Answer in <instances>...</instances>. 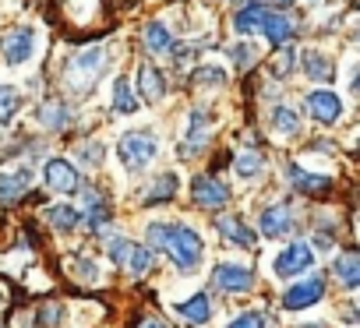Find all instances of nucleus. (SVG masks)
<instances>
[{
    "mask_svg": "<svg viewBox=\"0 0 360 328\" xmlns=\"http://www.w3.org/2000/svg\"><path fill=\"white\" fill-rule=\"evenodd\" d=\"M148 244L166 251L180 272H195L202 265V254H205L202 237L191 226H176V223H152L148 226Z\"/></svg>",
    "mask_w": 360,
    "mask_h": 328,
    "instance_id": "1",
    "label": "nucleus"
},
{
    "mask_svg": "<svg viewBox=\"0 0 360 328\" xmlns=\"http://www.w3.org/2000/svg\"><path fill=\"white\" fill-rule=\"evenodd\" d=\"M106 64H110L106 46H92V50L78 53V57L68 64V85H71V92H89L92 81L106 71Z\"/></svg>",
    "mask_w": 360,
    "mask_h": 328,
    "instance_id": "2",
    "label": "nucleus"
},
{
    "mask_svg": "<svg viewBox=\"0 0 360 328\" xmlns=\"http://www.w3.org/2000/svg\"><path fill=\"white\" fill-rule=\"evenodd\" d=\"M117 155H120V162L131 170V173H138V170H145L148 162L155 159V138L152 134H145V131H134V134H124L120 138V145H117Z\"/></svg>",
    "mask_w": 360,
    "mask_h": 328,
    "instance_id": "3",
    "label": "nucleus"
},
{
    "mask_svg": "<svg viewBox=\"0 0 360 328\" xmlns=\"http://www.w3.org/2000/svg\"><path fill=\"white\" fill-rule=\"evenodd\" d=\"M311 265H314V251H311V244H304V240L290 244L286 251H279V254L272 258V272L283 275V279L300 275V272H307Z\"/></svg>",
    "mask_w": 360,
    "mask_h": 328,
    "instance_id": "4",
    "label": "nucleus"
},
{
    "mask_svg": "<svg viewBox=\"0 0 360 328\" xmlns=\"http://www.w3.org/2000/svg\"><path fill=\"white\" fill-rule=\"evenodd\" d=\"M110 258H113V265L127 268L131 275H145L152 265V254L134 240H110Z\"/></svg>",
    "mask_w": 360,
    "mask_h": 328,
    "instance_id": "5",
    "label": "nucleus"
},
{
    "mask_svg": "<svg viewBox=\"0 0 360 328\" xmlns=\"http://www.w3.org/2000/svg\"><path fill=\"white\" fill-rule=\"evenodd\" d=\"M43 181H46L50 191H60V195H75L82 188V177L68 159H50L43 166Z\"/></svg>",
    "mask_w": 360,
    "mask_h": 328,
    "instance_id": "6",
    "label": "nucleus"
},
{
    "mask_svg": "<svg viewBox=\"0 0 360 328\" xmlns=\"http://www.w3.org/2000/svg\"><path fill=\"white\" fill-rule=\"evenodd\" d=\"M321 296H325V279H321V275H311V279H300L297 286L286 289L283 307H286V310H304V307L318 303Z\"/></svg>",
    "mask_w": 360,
    "mask_h": 328,
    "instance_id": "7",
    "label": "nucleus"
},
{
    "mask_svg": "<svg viewBox=\"0 0 360 328\" xmlns=\"http://www.w3.org/2000/svg\"><path fill=\"white\" fill-rule=\"evenodd\" d=\"M212 286L216 289H226V293H244L255 286V272L244 268V265H216L212 268Z\"/></svg>",
    "mask_w": 360,
    "mask_h": 328,
    "instance_id": "8",
    "label": "nucleus"
},
{
    "mask_svg": "<svg viewBox=\"0 0 360 328\" xmlns=\"http://www.w3.org/2000/svg\"><path fill=\"white\" fill-rule=\"evenodd\" d=\"M0 50H4L8 64H25L36 53V32L32 29H15V32H8L4 39H0Z\"/></svg>",
    "mask_w": 360,
    "mask_h": 328,
    "instance_id": "9",
    "label": "nucleus"
},
{
    "mask_svg": "<svg viewBox=\"0 0 360 328\" xmlns=\"http://www.w3.org/2000/svg\"><path fill=\"white\" fill-rule=\"evenodd\" d=\"M191 198L202 205V209H223L230 202V191L226 184H219L216 177H195L191 181Z\"/></svg>",
    "mask_w": 360,
    "mask_h": 328,
    "instance_id": "10",
    "label": "nucleus"
},
{
    "mask_svg": "<svg viewBox=\"0 0 360 328\" xmlns=\"http://www.w3.org/2000/svg\"><path fill=\"white\" fill-rule=\"evenodd\" d=\"M307 110H311V117L321 120V124H335V120L342 117V103H339V96L328 92V88H314V92L307 96Z\"/></svg>",
    "mask_w": 360,
    "mask_h": 328,
    "instance_id": "11",
    "label": "nucleus"
},
{
    "mask_svg": "<svg viewBox=\"0 0 360 328\" xmlns=\"http://www.w3.org/2000/svg\"><path fill=\"white\" fill-rule=\"evenodd\" d=\"M262 233L265 237H286L293 233V212L290 205H272L262 212Z\"/></svg>",
    "mask_w": 360,
    "mask_h": 328,
    "instance_id": "12",
    "label": "nucleus"
},
{
    "mask_svg": "<svg viewBox=\"0 0 360 328\" xmlns=\"http://www.w3.org/2000/svg\"><path fill=\"white\" fill-rule=\"evenodd\" d=\"M216 230H219L223 240H230V244H237V247H244V251H251V247L258 244V237H255L237 216H223V219L216 223Z\"/></svg>",
    "mask_w": 360,
    "mask_h": 328,
    "instance_id": "13",
    "label": "nucleus"
},
{
    "mask_svg": "<svg viewBox=\"0 0 360 328\" xmlns=\"http://www.w3.org/2000/svg\"><path fill=\"white\" fill-rule=\"evenodd\" d=\"M32 184V173L22 166V170H8V173H0V202H15L29 191Z\"/></svg>",
    "mask_w": 360,
    "mask_h": 328,
    "instance_id": "14",
    "label": "nucleus"
},
{
    "mask_svg": "<svg viewBox=\"0 0 360 328\" xmlns=\"http://www.w3.org/2000/svg\"><path fill=\"white\" fill-rule=\"evenodd\" d=\"M138 88H141V99H145V103H159L162 92H166V78H162L152 64H141V71H138Z\"/></svg>",
    "mask_w": 360,
    "mask_h": 328,
    "instance_id": "15",
    "label": "nucleus"
},
{
    "mask_svg": "<svg viewBox=\"0 0 360 328\" xmlns=\"http://www.w3.org/2000/svg\"><path fill=\"white\" fill-rule=\"evenodd\" d=\"M262 32L269 36V43L272 46H286L290 39H293V22L286 18V15H265V22H262Z\"/></svg>",
    "mask_w": 360,
    "mask_h": 328,
    "instance_id": "16",
    "label": "nucleus"
},
{
    "mask_svg": "<svg viewBox=\"0 0 360 328\" xmlns=\"http://www.w3.org/2000/svg\"><path fill=\"white\" fill-rule=\"evenodd\" d=\"M332 275L346 286V289H356L360 286V258L353 254V251H346L342 258H335V265H332Z\"/></svg>",
    "mask_w": 360,
    "mask_h": 328,
    "instance_id": "17",
    "label": "nucleus"
},
{
    "mask_svg": "<svg viewBox=\"0 0 360 328\" xmlns=\"http://www.w3.org/2000/svg\"><path fill=\"white\" fill-rule=\"evenodd\" d=\"M39 124L50 127V131H64V127L71 124V110H68L60 99H50V103L39 106Z\"/></svg>",
    "mask_w": 360,
    "mask_h": 328,
    "instance_id": "18",
    "label": "nucleus"
},
{
    "mask_svg": "<svg viewBox=\"0 0 360 328\" xmlns=\"http://www.w3.org/2000/svg\"><path fill=\"white\" fill-rule=\"evenodd\" d=\"M290 181H293V188L304 191V195H321V191L332 188V177H318V173H307V170H300V166H290Z\"/></svg>",
    "mask_w": 360,
    "mask_h": 328,
    "instance_id": "19",
    "label": "nucleus"
},
{
    "mask_svg": "<svg viewBox=\"0 0 360 328\" xmlns=\"http://www.w3.org/2000/svg\"><path fill=\"white\" fill-rule=\"evenodd\" d=\"M176 314L184 317L188 324H205V321H209V314H212V303H209V296H205V293H195L188 303H180V307H176Z\"/></svg>",
    "mask_w": 360,
    "mask_h": 328,
    "instance_id": "20",
    "label": "nucleus"
},
{
    "mask_svg": "<svg viewBox=\"0 0 360 328\" xmlns=\"http://www.w3.org/2000/svg\"><path fill=\"white\" fill-rule=\"evenodd\" d=\"M176 188H180L176 173H162V177H155V184L145 191V205H162V202H173Z\"/></svg>",
    "mask_w": 360,
    "mask_h": 328,
    "instance_id": "21",
    "label": "nucleus"
},
{
    "mask_svg": "<svg viewBox=\"0 0 360 328\" xmlns=\"http://www.w3.org/2000/svg\"><path fill=\"white\" fill-rule=\"evenodd\" d=\"M265 15H269V8H262V4H248L244 11H237V18H233V29H237L240 36H251V32H258V29H262Z\"/></svg>",
    "mask_w": 360,
    "mask_h": 328,
    "instance_id": "22",
    "label": "nucleus"
},
{
    "mask_svg": "<svg viewBox=\"0 0 360 328\" xmlns=\"http://www.w3.org/2000/svg\"><path fill=\"white\" fill-rule=\"evenodd\" d=\"M145 46H148L155 57L169 53V50H173V36H169V29H166L162 22H148V25H145Z\"/></svg>",
    "mask_w": 360,
    "mask_h": 328,
    "instance_id": "23",
    "label": "nucleus"
},
{
    "mask_svg": "<svg viewBox=\"0 0 360 328\" xmlns=\"http://www.w3.org/2000/svg\"><path fill=\"white\" fill-rule=\"evenodd\" d=\"M46 223L53 230H75L82 223V212L71 209V205H53V209H46Z\"/></svg>",
    "mask_w": 360,
    "mask_h": 328,
    "instance_id": "24",
    "label": "nucleus"
},
{
    "mask_svg": "<svg viewBox=\"0 0 360 328\" xmlns=\"http://www.w3.org/2000/svg\"><path fill=\"white\" fill-rule=\"evenodd\" d=\"M262 166H265V162H262V155H258L255 148H251V152H240V155H237V162H233L237 177H244V181L258 177V173H262Z\"/></svg>",
    "mask_w": 360,
    "mask_h": 328,
    "instance_id": "25",
    "label": "nucleus"
},
{
    "mask_svg": "<svg viewBox=\"0 0 360 328\" xmlns=\"http://www.w3.org/2000/svg\"><path fill=\"white\" fill-rule=\"evenodd\" d=\"M113 110H117V113H134V110H138V99L131 96L127 78H117V85H113Z\"/></svg>",
    "mask_w": 360,
    "mask_h": 328,
    "instance_id": "26",
    "label": "nucleus"
},
{
    "mask_svg": "<svg viewBox=\"0 0 360 328\" xmlns=\"http://www.w3.org/2000/svg\"><path fill=\"white\" fill-rule=\"evenodd\" d=\"M22 106V96H18V88H11V85H0V124H8L11 117H15V110Z\"/></svg>",
    "mask_w": 360,
    "mask_h": 328,
    "instance_id": "27",
    "label": "nucleus"
},
{
    "mask_svg": "<svg viewBox=\"0 0 360 328\" xmlns=\"http://www.w3.org/2000/svg\"><path fill=\"white\" fill-rule=\"evenodd\" d=\"M272 127H276L279 134H293V131L300 127V117H297L290 106H276V110H272Z\"/></svg>",
    "mask_w": 360,
    "mask_h": 328,
    "instance_id": "28",
    "label": "nucleus"
},
{
    "mask_svg": "<svg viewBox=\"0 0 360 328\" xmlns=\"http://www.w3.org/2000/svg\"><path fill=\"white\" fill-rule=\"evenodd\" d=\"M304 71H307L311 78H332V74H335L332 60H325L321 53H307V57H304Z\"/></svg>",
    "mask_w": 360,
    "mask_h": 328,
    "instance_id": "29",
    "label": "nucleus"
},
{
    "mask_svg": "<svg viewBox=\"0 0 360 328\" xmlns=\"http://www.w3.org/2000/svg\"><path fill=\"white\" fill-rule=\"evenodd\" d=\"M191 81L195 85H216L219 88L226 81V71L223 67H198V71H191Z\"/></svg>",
    "mask_w": 360,
    "mask_h": 328,
    "instance_id": "30",
    "label": "nucleus"
},
{
    "mask_svg": "<svg viewBox=\"0 0 360 328\" xmlns=\"http://www.w3.org/2000/svg\"><path fill=\"white\" fill-rule=\"evenodd\" d=\"M60 321H64L60 303H43V307H39V324H43V328H57Z\"/></svg>",
    "mask_w": 360,
    "mask_h": 328,
    "instance_id": "31",
    "label": "nucleus"
},
{
    "mask_svg": "<svg viewBox=\"0 0 360 328\" xmlns=\"http://www.w3.org/2000/svg\"><path fill=\"white\" fill-rule=\"evenodd\" d=\"M226 328H265V317L258 314V310H248V314H240L233 324H226Z\"/></svg>",
    "mask_w": 360,
    "mask_h": 328,
    "instance_id": "32",
    "label": "nucleus"
},
{
    "mask_svg": "<svg viewBox=\"0 0 360 328\" xmlns=\"http://www.w3.org/2000/svg\"><path fill=\"white\" fill-rule=\"evenodd\" d=\"M230 53L237 57V67H251V64H255V46H251V43H248V46H233Z\"/></svg>",
    "mask_w": 360,
    "mask_h": 328,
    "instance_id": "33",
    "label": "nucleus"
},
{
    "mask_svg": "<svg viewBox=\"0 0 360 328\" xmlns=\"http://www.w3.org/2000/svg\"><path fill=\"white\" fill-rule=\"evenodd\" d=\"M290 67H293V50H286V53L279 57V67H272V71H279V74H286Z\"/></svg>",
    "mask_w": 360,
    "mask_h": 328,
    "instance_id": "34",
    "label": "nucleus"
},
{
    "mask_svg": "<svg viewBox=\"0 0 360 328\" xmlns=\"http://www.w3.org/2000/svg\"><path fill=\"white\" fill-rule=\"evenodd\" d=\"M134 328H166V324H162L159 317H141V321H138Z\"/></svg>",
    "mask_w": 360,
    "mask_h": 328,
    "instance_id": "35",
    "label": "nucleus"
},
{
    "mask_svg": "<svg viewBox=\"0 0 360 328\" xmlns=\"http://www.w3.org/2000/svg\"><path fill=\"white\" fill-rule=\"evenodd\" d=\"M272 4H276V8H290V4H293V0H272Z\"/></svg>",
    "mask_w": 360,
    "mask_h": 328,
    "instance_id": "36",
    "label": "nucleus"
}]
</instances>
